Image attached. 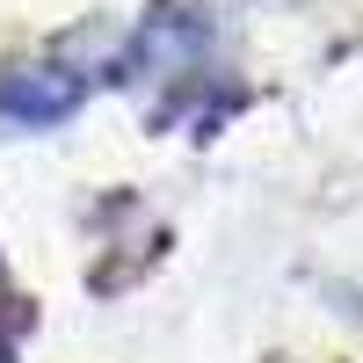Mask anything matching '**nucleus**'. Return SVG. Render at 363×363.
I'll use <instances>...</instances> for the list:
<instances>
[{
    "label": "nucleus",
    "mask_w": 363,
    "mask_h": 363,
    "mask_svg": "<svg viewBox=\"0 0 363 363\" xmlns=\"http://www.w3.org/2000/svg\"><path fill=\"white\" fill-rule=\"evenodd\" d=\"M203 51H211V29L203 15L189 8H153V15H138V29L124 37V51H116V80L124 87H160V80H189L203 66Z\"/></svg>",
    "instance_id": "1"
},
{
    "label": "nucleus",
    "mask_w": 363,
    "mask_h": 363,
    "mask_svg": "<svg viewBox=\"0 0 363 363\" xmlns=\"http://www.w3.org/2000/svg\"><path fill=\"white\" fill-rule=\"evenodd\" d=\"M87 95V80L73 66H22V73H0V116L8 124H29V131H44V124H66V116L80 109Z\"/></svg>",
    "instance_id": "2"
},
{
    "label": "nucleus",
    "mask_w": 363,
    "mask_h": 363,
    "mask_svg": "<svg viewBox=\"0 0 363 363\" xmlns=\"http://www.w3.org/2000/svg\"><path fill=\"white\" fill-rule=\"evenodd\" d=\"M0 363H15V349H8V342H0Z\"/></svg>",
    "instance_id": "3"
}]
</instances>
